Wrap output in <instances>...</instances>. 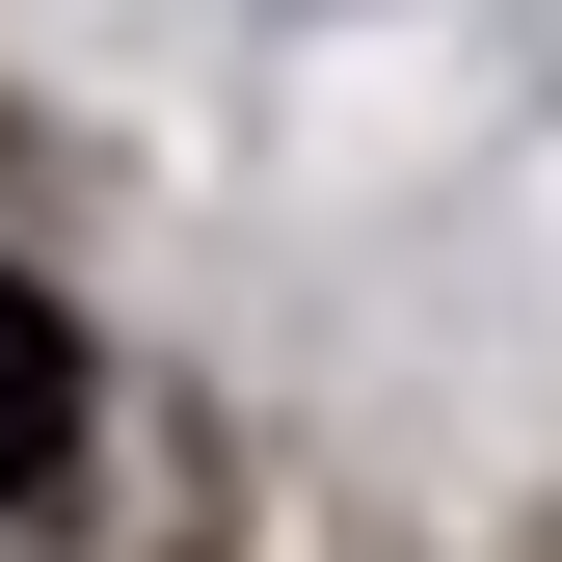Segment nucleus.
<instances>
[{"mask_svg": "<svg viewBox=\"0 0 562 562\" xmlns=\"http://www.w3.org/2000/svg\"><path fill=\"white\" fill-rule=\"evenodd\" d=\"M54 509H81V322L0 268V562H27Z\"/></svg>", "mask_w": 562, "mask_h": 562, "instance_id": "obj_1", "label": "nucleus"}]
</instances>
